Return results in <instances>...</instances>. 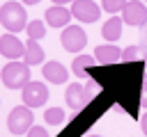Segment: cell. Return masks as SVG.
I'll return each mask as SVG.
<instances>
[{
	"label": "cell",
	"mask_w": 147,
	"mask_h": 137,
	"mask_svg": "<svg viewBox=\"0 0 147 137\" xmlns=\"http://www.w3.org/2000/svg\"><path fill=\"white\" fill-rule=\"evenodd\" d=\"M0 23L7 32L16 34L21 30H25L28 25V11H25V5L23 2H16V0H9L0 7Z\"/></svg>",
	"instance_id": "6da1fadb"
},
{
	"label": "cell",
	"mask_w": 147,
	"mask_h": 137,
	"mask_svg": "<svg viewBox=\"0 0 147 137\" xmlns=\"http://www.w3.org/2000/svg\"><path fill=\"white\" fill-rule=\"evenodd\" d=\"M0 80L7 89H23L28 82H30V66L25 62H9L5 64V68L0 71Z\"/></svg>",
	"instance_id": "7a4b0ae2"
},
{
	"label": "cell",
	"mask_w": 147,
	"mask_h": 137,
	"mask_svg": "<svg viewBox=\"0 0 147 137\" xmlns=\"http://www.w3.org/2000/svg\"><path fill=\"white\" fill-rule=\"evenodd\" d=\"M32 123H34V114H32V110L28 105L14 107L9 112V116H7V128H9L11 135H25L32 128Z\"/></svg>",
	"instance_id": "3957f363"
},
{
	"label": "cell",
	"mask_w": 147,
	"mask_h": 137,
	"mask_svg": "<svg viewBox=\"0 0 147 137\" xmlns=\"http://www.w3.org/2000/svg\"><path fill=\"white\" fill-rule=\"evenodd\" d=\"M48 96H51L48 87H46L44 82H39V80H30V82L21 89L23 105H28L30 110H32V107H41V105H46Z\"/></svg>",
	"instance_id": "277c9868"
},
{
	"label": "cell",
	"mask_w": 147,
	"mask_h": 137,
	"mask_svg": "<svg viewBox=\"0 0 147 137\" xmlns=\"http://www.w3.org/2000/svg\"><path fill=\"white\" fill-rule=\"evenodd\" d=\"M60 43L67 53H78L85 48L87 43V34L80 25H67L62 27V34H60Z\"/></svg>",
	"instance_id": "5b68a950"
},
{
	"label": "cell",
	"mask_w": 147,
	"mask_h": 137,
	"mask_svg": "<svg viewBox=\"0 0 147 137\" xmlns=\"http://www.w3.org/2000/svg\"><path fill=\"white\" fill-rule=\"evenodd\" d=\"M71 16L78 18L80 23H96L101 16V7L94 0H74L71 2Z\"/></svg>",
	"instance_id": "8992f818"
},
{
	"label": "cell",
	"mask_w": 147,
	"mask_h": 137,
	"mask_svg": "<svg viewBox=\"0 0 147 137\" xmlns=\"http://www.w3.org/2000/svg\"><path fill=\"white\" fill-rule=\"evenodd\" d=\"M122 21H124V25H133V27L145 25L147 23V5L140 0H129L122 7Z\"/></svg>",
	"instance_id": "52a82bcc"
},
{
	"label": "cell",
	"mask_w": 147,
	"mask_h": 137,
	"mask_svg": "<svg viewBox=\"0 0 147 137\" xmlns=\"http://www.w3.org/2000/svg\"><path fill=\"white\" fill-rule=\"evenodd\" d=\"M90 98H92V89L85 87V84H80V82L69 84L67 91H64V100H67V105L71 110H83L90 103Z\"/></svg>",
	"instance_id": "ba28073f"
},
{
	"label": "cell",
	"mask_w": 147,
	"mask_h": 137,
	"mask_svg": "<svg viewBox=\"0 0 147 137\" xmlns=\"http://www.w3.org/2000/svg\"><path fill=\"white\" fill-rule=\"evenodd\" d=\"M23 53H25V43H23L16 34L9 32V34H2V37H0V55H5L9 62L21 59Z\"/></svg>",
	"instance_id": "9c48e42d"
},
{
	"label": "cell",
	"mask_w": 147,
	"mask_h": 137,
	"mask_svg": "<svg viewBox=\"0 0 147 137\" xmlns=\"http://www.w3.org/2000/svg\"><path fill=\"white\" fill-rule=\"evenodd\" d=\"M71 18H74L71 11H69L67 7H62V5H53V7H48L46 14H44V23L51 25V27H67Z\"/></svg>",
	"instance_id": "30bf717a"
},
{
	"label": "cell",
	"mask_w": 147,
	"mask_h": 137,
	"mask_svg": "<svg viewBox=\"0 0 147 137\" xmlns=\"http://www.w3.org/2000/svg\"><path fill=\"white\" fill-rule=\"evenodd\" d=\"M94 59L96 64L101 66H108V64H115L122 59V48H117L115 43H101L94 48Z\"/></svg>",
	"instance_id": "8fae6325"
},
{
	"label": "cell",
	"mask_w": 147,
	"mask_h": 137,
	"mask_svg": "<svg viewBox=\"0 0 147 137\" xmlns=\"http://www.w3.org/2000/svg\"><path fill=\"white\" fill-rule=\"evenodd\" d=\"M41 73H44V78H46L48 82H53V84H64V82H67V78H69L67 66H64L62 62H55V59L46 62V64H44V68H41Z\"/></svg>",
	"instance_id": "7c38bea8"
},
{
	"label": "cell",
	"mask_w": 147,
	"mask_h": 137,
	"mask_svg": "<svg viewBox=\"0 0 147 137\" xmlns=\"http://www.w3.org/2000/svg\"><path fill=\"white\" fill-rule=\"evenodd\" d=\"M23 62H25L28 66H37V64H41V62H44V48H41V43H39V41H34V39H28V41H25Z\"/></svg>",
	"instance_id": "4fadbf2b"
},
{
	"label": "cell",
	"mask_w": 147,
	"mask_h": 137,
	"mask_svg": "<svg viewBox=\"0 0 147 137\" xmlns=\"http://www.w3.org/2000/svg\"><path fill=\"white\" fill-rule=\"evenodd\" d=\"M122 25H124V21H122L119 16H110V18L103 23V27H101L103 39L110 41V43H115V41L122 37Z\"/></svg>",
	"instance_id": "5bb4252c"
},
{
	"label": "cell",
	"mask_w": 147,
	"mask_h": 137,
	"mask_svg": "<svg viewBox=\"0 0 147 137\" xmlns=\"http://www.w3.org/2000/svg\"><path fill=\"white\" fill-rule=\"evenodd\" d=\"M94 55H78L76 59H74V64H71V71L78 75V78H83L85 73H87V68L90 66H94Z\"/></svg>",
	"instance_id": "9a60e30c"
},
{
	"label": "cell",
	"mask_w": 147,
	"mask_h": 137,
	"mask_svg": "<svg viewBox=\"0 0 147 137\" xmlns=\"http://www.w3.org/2000/svg\"><path fill=\"white\" fill-rule=\"evenodd\" d=\"M25 32H28V39L39 41V39H44V37H46V23H44V21H28Z\"/></svg>",
	"instance_id": "2e32d148"
},
{
	"label": "cell",
	"mask_w": 147,
	"mask_h": 137,
	"mask_svg": "<svg viewBox=\"0 0 147 137\" xmlns=\"http://www.w3.org/2000/svg\"><path fill=\"white\" fill-rule=\"evenodd\" d=\"M44 121L48 126H62L64 123V110L62 107H48L44 112Z\"/></svg>",
	"instance_id": "e0dca14e"
},
{
	"label": "cell",
	"mask_w": 147,
	"mask_h": 137,
	"mask_svg": "<svg viewBox=\"0 0 147 137\" xmlns=\"http://www.w3.org/2000/svg\"><path fill=\"white\" fill-rule=\"evenodd\" d=\"M126 2L129 0H101V9L108 11V14H117V11H122V7Z\"/></svg>",
	"instance_id": "ac0fdd59"
},
{
	"label": "cell",
	"mask_w": 147,
	"mask_h": 137,
	"mask_svg": "<svg viewBox=\"0 0 147 137\" xmlns=\"http://www.w3.org/2000/svg\"><path fill=\"white\" fill-rule=\"evenodd\" d=\"M138 46H129V48H124L122 50V59L124 62H131V59H138Z\"/></svg>",
	"instance_id": "d6986e66"
},
{
	"label": "cell",
	"mask_w": 147,
	"mask_h": 137,
	"mask_svg": "<svg viewBox=\"0 0 147 137\" xmlns=\"http://www.w3.org/2000/svg\"><path fill=\"white\" fill-rule=\"evenodd\" d=\"M25 135H28V137H48V130H46V128H41V126H32Z\"/></svg>",
	"instance_id": "ffe728a7"
},
{
	"label": "cell",
	"mask_w": 147,
	"mask_h": 137,
	"mask_svg": "<svg viewBox=\"0 0 147 137\" xmlns=\"http://www.w3.org/2000/svg\"><path fill=\"white\" fill-rule=\"evenodd\" d=\"M140 105L147 107V82L142 84V94H140Z\"/></svg>",
	"instance_id": "44dd1931"
},
{
	"label": "cell",
	"mask_w": 147,
	"mask_h": 137,
	"mask_svg": "<svg viewBox=\"0 0 147 137\" xmlns=\"http://www.w3.org/2000/svg\"><path fill=\"white\" fill-rule=\"evenodd\" d=\"M140 128H142V132H145V137H147V112L140 116Z\"/></svg>",
	"instance_id": "7402d4cb"
},
{
	"label": "cell",
	"mask_w": 147,
	"mask_h": 137,
	"mask_svg": "<svg viewBox=\"0 0 147 137\" xmlns=\"http://www.w3.org/2000/svg\"><path fill=\"white\" fill-rule=\"evenodd\" d=\"M74 0H53V5H62V7H67V5H71Z\"/></svg>",
	"instance_id": "603a6c76"
},
{
	"label": "cell",
	"mask_w": 147,
	"mask_h": 137,
	"mask_svg": "<svg viewBox=\"0 0 147 137\" xmlns=\"http://www.w3.org/2000/svg\"><path fill=\"white\" fill-rule=\"evenodd\" d=\"M21 2H23V5H39L41 0H21Z\"/></svg>",
	"instance_id": "cb8c5ba5"
},
{
	"label": "cell",
	"mask_w": 147,
	"mask_h": 137,
	"mask_svg": "<svg viewBox=\"0 0 147 137\" xmlns=\"http://www.w3.org/2000/svg\"><path fill=\"white\" fill-rule=\"evenodd\" d=\"M85 137H101V135H96V132H90V135H85Z\"/></svg>",
	"instance_id": "d4e9b609"
}]
</instances>
